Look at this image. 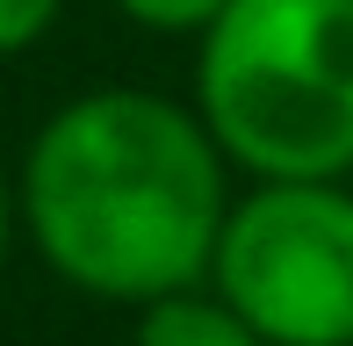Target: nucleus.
<instances>
[{"label": "nucleus", "mask_w": 353, "mask_h": 346, "mask_svg": "<svg viewBox=\"0 0 353 346\" xmlns=\"http://www.w3.org/2000/svg\"><path fill=\"white\" fill-rule=\"evenodd\" d=\"M210 289L267 346H353V187L252 181L231 195Z\"/></svg>", "instance_id": "nucleus-3"}, {"label": "nucleus", "mask_w": 353, "mask_h": 346, "mask_svg": "<svg viewBox=\"0 0 353 346\" xmlns=\"http://www.w3.org/2000/svg\"><path fill=\"white\" fill-rule=\"evenodd\" d=\"M130 346H267V339L252 332L216 289L188 281V289H173V296L137 303V339Z\"/></svg>", "instance_id": "nucleus-4"}, {"label": "nucleus", "mask_w": 353, "mask_h": 346, "mask_svg": "<svg viewBox=\"0 0 353 346\" xmlns=\"http://www.w3.org/2000/svg\"><path fill=\"white\" fill-rule=\"evenodd\" d=\"M108 8L137 29H159V37H202L231 0H108Z\"/></svg>", "instance_id": "nucleus-5"}, {"label": "nucleus", "mask_w": 353, "mask_h": 346, "mask_svg": "<svg viewBox=\"0 0 353 346\" xmlns=\"http://www.w3.org/2000/svg\"><path fill=\"white\" fill-rule=\"evenodd\" d=\"M195 116L252 181H346L353 0H231L202 29Z\"/></svg>", "instance_id": "nucleus-2"}, {"label": "nucleus", "mask_w": 353, "mask_h": 346, "mask_svg": "<svg viewBox=\"0 0 353 346\" xmlns=\"http://www.w3.org/2000/svg\"><path fill=\"white\" fill-rule=\"evenodd\" d=\"M8 238H14V187H8V173H0V260H8Z\"/></svg>", "instance_id": "nucleus-7"}, {"label": "nucleus", "mask_w": 353, "mask_h": 346, "mask_svg": "<svg viewBox=\"0 0 353 346\" xmlns=\"http://www.w3.org/2000/svg\"><path fill=\"white\" fill-rule=\"evenodd\" d=\"M65 14V0H0V58L29 51L51 37V22Z\"/></svg>", "instance_id": "nucleus-6"}, {"label": "nucleus", "mask_w": 353, "mask_h": 346, "mask_svg": "<svg viewBox=\"0 0 353 346\" xmlns=\"http://www.w3.org/2000/svg\"><path fill=\"white\" fill-rule=\"evenodd\" d=\"M231 159L195 108L144 87L65 101L22 159L14 210L51 274L101 303H152L210 281Z\"/></svg>", "instance_id": "nucleus-1"}]
</instances>
